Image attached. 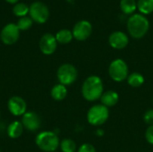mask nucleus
Returning a JSON list of instances; mask_svg holds the SVG:
<instances>
[{"label":"nucleus","instance_id":"obj_1","mask_svg":"<svg viewBox=\"0 0 153 152\" xmlns=\"http://www.w3.org/2000/svg\"><path fill=\"white\" fill-rule=\"evenodd\" d=\"M104 92V84L100 77L91 75L87 77L82 86V95L89 102H93L100 99Z\"/></svg>","mask_w":153,"mask_h":152},{"label":"nucleus","instance_id":"obj_2","mask_svg":"<svg viewBox=\"0 0 153 152\" xmlns=\"http://www.w3.org/2000/svg\"><path fill=\"white\" fill-rule=\"evenodd\" d=\"M150 29L148 19L141 13H134L127 20V30L130 36L139 39L143 38Z\"/></svg>","mask_w":153,"mask_h":152},{"label":"nucleus","instance_id":"obj_3","mask_svg":"<svg viewBox=\"0 0 153 152\" xmlns=\"http://www.w3.org/2000/svg\"><path fill=\"white\" fill-rule=\"evenodd\" d=\"M35 142L39 149L45 152L56 151L60 145L57 134L50 131H44L39 133L35 139Z\"/></svg>","mask_w":153,"mask_h":152},{"label":"nucleus","instance_id":"obj_4","mask_svg":"<svg viewBox=\"0 0 153 152\" xmlns=\"http://www.w3.org/2000/svg\"><path fill=\"white\" fill-rule=\"evenodd\" d=\"M109 117V109L102 104L93 105L87 112V121L92 126L104 125Z\"/></svg>","mask_w":153,"mask_h":152},{"label":"nucleus","instance_id":"obj_5","mask_svg":"<svg viewBox=\"0 0 153 152\" xmlns=\"http://www.w3.org/2000/svg\"><path fill=\"white\" fill-rule=\"evenodd\" d=\"M108 74L116 82H122L129 75V68L126 62L121 58L113 60L108 66Z\"/></svg>","mask_w":153,"mask_h":152},{"label":"nucleus","instance_id":"obj_6","mask_svg":"<svg viewBox=\"0 0 153 152\" xmlns=\"http://www.w3.org/2000/svg\"><path fill=\"white\" fill-rule=\"evenodd\" d=\"M56 77L59 83L68 86L73 84L78 77V72L74 65L71 64H63L56 72Z\"/></svg>","mask_w":153,"mask_h":152},{"label":"nucleus","instance_id":"obj_7","mask_svg":"<svg viewBox=\"0 0 153 152\" xmlns=\"http://www.w3.org/2000/svg\"><path fill=\"white\" fill-rule=\"evenodd\" d=\"M29 13L32 21L38 23H44L49 17V10L48 6L42 2H34L30 6Z\"/></svg>","mask_w":153,"mask_h":152},{"label":"nucleus","instance_id":"obj_8","mask_svg":"<svg viewBox=\"0 0 153 152\" xmlns=\"http://www.w3.org/2000/svg\"><path fill=\"white\" fill-rule=\"evenodd\" d=\"M74 38L78 41L86 40L92 33V25L86 20H82L76 22L72 30Z\"/></svg>","mask_w":153,"mask_h":152},{"label":"nucleus","instance_id":"obj_9","mask_svg":"<svg viewBox=\"0 0 153 152\" xmlns=\"http://www.w3.org/2000/svg\"><path fill=\"white\" fill-rule=\"evenodd\" d=\"M20 37V30L17 24L8 23L1 30L0 39L2 42L5 45L14 44Z\"/></svg>","mask_w":153,"mask_h":152},{"label":"nucleus","instance_id":"obj_10","mask_svg":"<svg viewBox=\"0 0 153 152\" xmlns=\"http://www.w3.org/2000/svg\"><path fill=\"white\" fill-rule=\"evenodd\" d=\"M7 108L9 112L14 116H22L27 112V104L25 100L19 96L10 98L7 102Z\"/></svg>","mask_w":153,"mask_h":152},{"label":"nucleus","instance_id":"obj_11","mask_svg":"<svg viewBox=\"0 0 153 152\" xmlns=\"http://www.w3.org/2000/svg\"><path fill=\"white\" fill-rule=\"evenodd\" d=\"M56 47L57 41L54 35L51 33H46L41 37L39 40V49L44 55H52L56 50Z\"/></svg>","mask_w":153,"mask_h":152},{"label":"nucleus","instance_id":"obj_12","mask_svg":"<svg viewBox=\"0 0 153 152\" xmlns=\"http://www.w3.org/2000/svg\"><path fill=\"white\" fill-rule=\"evenodd\" d=\"M108 43L111 47L114 49L121 50L127 47L129 43V38L128 36L120 30H117L112 32L108 37Z\"/></svg>","mask_w":153,"mask_h":152},{"label":"nucleus","instance_id":"obj_13","mask_svg":"<svg viewBox=\"0 0 153 152\" xmlns=\"http://www.w3.org/2000/svg\"><path fill=\"white\" fill-rule=\"evenodd\" d=\"M22 124L25 129L30 132H35L39 129L41 121L39 116L32 111L26 112L22 116Z\"/></svg>","mask_w":153,"mask_h":152},{"label":"nucleus","instance_id":"obj_14","mask_svg":"<svg viewBox=\"0 0 153 152\" xmlns=\"http://www.w3.org/2000/svg\"><path fill=\"white\" fill-rule=\"evenodd\" d=\"M100 99V104L109 108L111 107L116 106L118 103L119 95L115 90H108V91L103 92Z\"/></svg>","mask_w":153,"mask_h":152},{"label":"nucleus","instance_id":"obj_15","mask_svg":"<svg viewBox=\"0 0 153 152\" xmlns=\"http://www.w3.org/2000/svg\"><path fill=\"white\" fill-rule=\"evenodd\" d=\"M67 93H68V90H67L66 86H65L61 83H58V84H56L55 86H53V88L51 89V91H50V95H51L52 99H55L56 101L64 100L66 98Z\"/></svg>","mask_w":153,"mask_h":152},{"label":"nucleus","instance_id":"obj_16","mask_svg":"<svg viewBox=\"0 0 153 152\" xmlns=\"http://www.w3.org/2000/svg\"><path fill=\"white\" fill-rule=\"evenodd\" d=\"M23 129H24V127H23L22 122L13 121L7 127V135L11 139H17L22 134Z\"/></svg>","mask_w":153,"mask_h":152},{"label":"nucleus","instance_id":"obj_17","mask_svg":"<svg viewBox=\"0 0 153 152\" xmlns=\"http://www.w3.org/2000/svg\"><path fill=\"white\" fill-rule=\"evenodd\" d=\"M126 81H127V83L129 86H131L133 88H139L144 83L145 80H144V77L142 73H137V72H134L132 73H129Z\"/></svg>","mask_w":153,"mask_h":152},{"label":"nucleus","instance_id":"obj_18","mask_svg":"<svg viewBox=\"0 0 153 152\" xmlns=\"http://www.w3.org/2000/svg\"><path fill=\"white\" fill-rule=\"evenodd\" d=\"M55 37H56L57 43H60V44H68L74 39L72 31L66 29L60 30L59 31H57Z\"/></svg>","mask_w":153,"mask_h":152},{"label":"nucleus","instance_id":"obj_19","mask_svg":"<svg viewBox=\"0 0 153 152\" xmlns=\"http://www.w3.org/2000/svg\"><path fill=\"white\" fill-rule=\"evenodd\" d=\"M120 8L124 13L133 14L137 9V3L135 2V0H121Z\"/></svg>","mask_w":153,"mask_h":152},{"label":"nucleus","instance_id":"obj_20","mask_svg":"<svg viewBox=\"0 0 153 152\" xmlns=\"http://www.w3.org/2000/svg\"><path fill=\"white\" fill-rule=\"evenodd\" d=\"M137 9L142 14H150L153 13V0H138Z\"/></svg>","mask_w":153,"mask_h":152},{"label":"nucleus","instance_id":"obj_21","mask_svg":"<svg viewBox=\"0 0 153 152\" xmlns=\"http://www.w3.org/2000/svg\"><path fill=\"white\" fill-rule=\"evenodd\" d=\"M29 11H30V7H28V5L24 3H17L13 8V14L20 18L26 16Z\"/></svg>","mask_w":153,"mask_h":152},{"label":"nucleus","instance_id":"obj_22","mask_svg":"<svg viewBox=\"0 0 153 152\" xmlns=\"http://www.w3.org/2000/svg\"><path fill=\"white\" fill-rule=\"evenodd\" d=\"M60 149L62 152H75L76 143L71 139H64L60 142Z\"/></svg>","mask_w":153,"mask_h":152},{"label":"nucleus","instance_id":"obj_23","mask_svg":"<svg viewBox=\"0 0 153 152\" xmlns=\"http://www.w3.org/2000/svg\"><path fill=\"white\" fill-rule=\"evenodd\" d=\"M17 26L20 30H27L32 26V19L30 17H27V16L21 17L18 20Z\"/></svg>","mask_w":153,"mask_h":152},{"label":"nucleus","instance_id":"obj_24","mask_svg":"<svg viewBox=\"0 0 153 152\" xmlns=\"http://www.w3.org/2000/svg\"><path fill=\"white\" fill-rule=\"evenodd\" d=\"M143 121L146 125H153V108H151L149 110H147L144 115H143Z\"/></svg>","mask_w":153,"mask_h":152},{"label":"nucleus","instance_id":"obj_25","mask_svg":"<svg viewBox=\"0 0 153 152\" xmlns=\"http://www.w3.org/2000/svg\"><path fill=\"white\" fill-rule=\"evenodd\" d=\"M78 152H97V151H96V148L92 144L83 143L79 147Z\"/></svg>","mask_w":153,"mask_h":152},{"label":"nucleus","instance_id":"obj_26","mask_svg":"<svg viewBox=\"0 0 153 152\" xmlns=\"http://www.w3.org/2000/svg\"><path fill=\"white\" fill-rule=\"evenodd\" d=\"M145 139L148 143L153 145V125H150L145 132Z\"/></svg>","mask_w":153,"mask_h":152},{"label":"nucleus","instance_id":"obj_27","mask_svg":"<svg viewBox=\"0 0 153 152\" xmlns=\"http://www.w3.org/2000/svg\"><path fill=\"white\" fill-rule=\"evenodd\" d=\"M5 1L10 3V4H16L18 2V0H5Z\"/></svg>","mask_w":153,"mask_h":152},{"label":"nucleus","instance_id":"obj_28","mask_svg":"<svg viewBox=\"0 0 153 152\" xmlns=\"http://www.w3.org/2000/svg\"><path fill=\"white\" fill-rule=\"evenodd\" d=\"M152 103H153V99H152Z\"/></svg>","mask_w":153,"mask_h":152},{"label":"nucleus","instance_id":"obj_29","mask_svg":"<svg viewBox=\"0 0 153 152\" xmlns=\"http://www.w3.org/2000/svg\"><path fill=\"white\" fill-rule=\"evenodd\" d=\"M54 152H56V151H54Z\"/></svg>","mask_w":153,"mask_h":152}]
</instances>
